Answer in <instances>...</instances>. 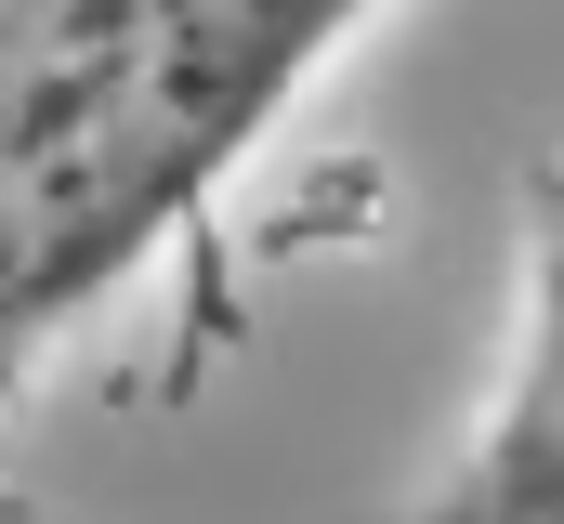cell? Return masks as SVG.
Segmentation results:
<instances>
[{
    "label": "cell",
    "instance_id": "obj_1",
    "mask_svg": "<svg viewBox=\"0 0 564 524\" xmlns=\"http://www.w3.org/2000/svg\"><path fill=\"white\" fill-rule=\"evenodd\" d=\"M355 40V0H0V393L40 381Z\"/></svg>",
    "mask_w": 564,
    "mask_h": 524
},
{
    "label": "cell",
    "instance_id": "obj_2",
    "mask_svg": "<svg viewBox=\"0 0 564 524\" xmlns=\"http://www.w3.org/2000/svg\"><path fill=\"white\" fill-rule=\"evenodd\" d=\"M394 524H564V171H525V250H512V341L473 433L446 446Z\"/></svg>",
    "mask_w": 564,
    "mask_h": 524
}]
</instances>
